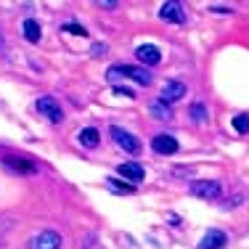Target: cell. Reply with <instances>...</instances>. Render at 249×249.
<instances>
[{
  "instance_id": "obj_24",
  "label": "cell",
  "mask_w": 249,
  "mask_h": 249,
  "mask_svg": "<svg viewBox=\"0 0 249 249\" xmlns=\"http://www.w3.org/2000/svg\"><path fill=\"white\" fill-rule=\"evenodd\" d=\"M0 43H3V37H0Z\"/></svg>"
},
{
  "instance_id": "obj_18",
  "label": "cell",
  "mask_w": 249,
  "mask_h": 249,
  "mask_svg": "<svg viewBox=\"0 0 249 249\" xmlns=\"http://www.w3.org/2000/svg\"><path fill=\"white\" fill-rule=\"evenodd\" d=\"M117 77H122V64H117V67H109V69H106V80H109V82H114Z\"/></svg>"
},
{
  "instance_id": "obj_15",
  "label": "cell",
  "mask_w": 249,
  "mask_h": 249,
  "mask_svg": "<svg viewBox=\"0 0 249 249\" xmlns=\"http://www.w3.org/2000/svg\"><path fill=\"white\" fill-rule=\"evenodd\" d=\"M21 29H24V37L29 40V43H37V40L43 37V32H40V24H37L35 19H27Z\"/></svg>"
},
{
  "instance_id": "obj_11",
  "label": "cell",
  "mask_w": 249,
  "mask_h": 249,
  "mask_svg": "<svg viewBox=\"0 0 249 249\" xmlns=\"http://www.w3.org/2000/svg\"><path fill=\"white\" fill-rule=\"evenodd\" d=\"M225 247V233L223 231H207L204 239H201L199 249H223Z\"/></svg>"
},
{
  "instance_id": "obj_13",
  "label": "cell",
  "mask_w": 249,
  "mask_h": 249,
  "mask_svg": "<svg viewBox=\"0 0 249 249\" xmlns=\"http://www.w3.org/2000/svg\"><path fill=\"white\" fill-rule=\"evenodd\" d=\"M77 138H80V143L85 146V149H96L101 135H98L96 127H85V130H80V135H77Z\"/></svg>"
},
{
  "instance_id": "obj_20",
  "label": "cell",
  "mask_w": 249,
  "mask_h": 249,
  "mask_svg": "<svg viewBox=\"0 0 249 249\" xmlns=\"http://www.w3.org/2000/svg\"><path fill=\"white\" fill-rule=\"evenodd\" d=\"M114 96H122V98H135V93L130 88H114Z\"/></svg>"
},
{
  "instance_id": "obj_8",
  "label": "cell",
  "mask_w": 249,
  "mask_h": 249,
  "mask_svg": "<svg viewBox=\"0 0 249 249\" xmlns=\"http://www.w3.org/2000/svg\"><path fill=\"white\" fill-rule=\"evenodd\" d=\"M183 96H186V85H183L180 80H170V82H164V88H162V101L173 104V101H180Z\"/></svg>"
},
{
  "instance_id": "obj_1",
  "label": "cell",
  "mask_w": 249,
  "mask_h": 249,
  "mask_svg": "<svg viewBox=\"0 0 249 249\" xmlns=\"http://www.w3.org/2000/svg\"><path fill=\"white\" fill-rule=\"evenodd\" d=\"M111 138H114V143L120 146V149L130 151V154H138V151H141V141L135 138L133 133H127V130H122L120 124H111Z\"/></svg>"
},
{
  "instance_id": "obj_9",
  "label": "cell",
  "mask_w": 249,
  "mask_h": 249,
  "mask_svg": "<svg viewBox=\"0 0 249 249\" xmlns=\"http://www.w3.org/2000/svg\"><path fill=\"white\" fill-rule=\"evenodd\" d=\"M122 77H130L138 85H151V74L146 72L143 67H130V64H122Z\"/></svg>"
},
{
  "instance_id": "obj_3",
  "label": "cell",
  "mask_w": 249,
  "mask_h": 249,
  "mask_svg": "<svg viewBox=\"0 0 249 249\" xmlns=\"http://www.w3.org/2000/svg\"><path fill=\"white\" fill-rule=\"evenodd\" d=\"M37 111L40 114H45L51 122H61L64 120V111H61V106H58V101L56 98H51V96H43V98H37Z\"/></svg>"
},
{
  "instance_id": "obj_4",
  "label": "cell",
  "mask_w": 249,
  "mask_h": 249,
  "mask_svg": "<svg viewBox=\"0 0 249 249\" xmlns=\"http://www.w3.org/2000/svg\"><path fill=\"white\" fill-rule=\"evenodd\" d=\"M61 247V236L56 231H43V233L29 239V249H58Z\"/></svg>"
},
{
  "instance_id": "obj_23",
  "label": "cell",
  "mask_w": 249,
  "mask_h": 249,
  "mask_svg": "<svg viewBox=\"0 0 249 249\" xmlns=\"http://www.w3.org/2000/svg\"><path fill=\"white\" fill-rule=\"evenodd\" d=\"M98 5H104V8H117V3H111V0H104V3H98Z\"/></svg>"
},
{
  "instance_id": "obj_10",
  "label": "cell",
  "mask_w": 249,
  "mask_h": 249,
  "mask_svg": "<svg viewBox=\"0 0 249 249\" xmlns=\"http://www.w3.org/2000/svg\"><path fill=\"white\" fill-rule=\"evenodd\" d=\"M120 175L127 178V180H133V183H141L146 178L143 167H141L138 162H124V164H120Z\"/></svg>"
},
{
  "instance_id": "obj_14",
  "label": "cell",
  "mask_w": 249,
  "mask_h": 249,
  "mask_svg": "<svg viewBox=\"0 0 249 249\" xmlns=\"http://www.w3.org/2000/svg\"><path fill=\"white\" fill-rule=\"evenodd\" d=\"M149 109H151V114L157 117V120H173V109H170V104H167V101H162V98L154 101Z\"/></svg>"
},
{
  "instance_id": "obj_2",
  "label": "cell",
  "mask_w": 249,
  "mask_h": 249,
  "mask_svg": "<svg viewBox=\"0 0 249 249\" xmlns=\"http://www.w3.org/2000/svg\"><path fill=\"white\" fill-rule=\"evenodd\" d=\"M159 19L173 21V24H183V21H186V8H183L180 3H175V0H167V3H162V8H159Z\"/></svg>"
},
{
  "instance_id": "obj_12",
  "label": "cell",
  "mask_w": 249,
  "mask_h": 249,
  "mask_svg": "<svg viewBox=\"0 0 249 249\" xmlns=\"http://www.w3.org/2000/svg\"><path fill=\"white\" fill-rule=\"evenodd\" d=\"M3 164L11 167V170H16V173H32L35 170V164L29 162V159H24V157H5Z\"/></svg>"
},
{
  "instance_id": "obj_5",
  "label": "cell",
  "mask_w": 249,
  "mask_h": 249,
  "mask_svg": "<svg viewBox=\"0 0 249 249\" xmlns=\"http://www.w3.org/2000/svg\"><path fill=\"white\" fill-rule=\"evenodd\" d=\"M191 194L199 199H217L220 196V183L217 180H196L191 186Z\"/></svg>"
},
{
  "instance_id": "obj_17",
  "label": "cell",
  "mask_w": 249,
  "mask_h": 249,
  "mask_svg": "<svg viewBox=\"0 0 249 249\" xmlns=\"http://www.w3.org/2000/svg\"><path fill=\"white\" fill-rule=\"evenodd\" d=\"M233 127H236V133H249V114H236Z\"/></svg>"
},
{
  "instance_id": "obj_6",
  "label": "cell",
  "mask_w": 249,
  "mask_h": 249,
  "mask_svg": "<svg viewBox=\"0 0 249 249\" xmlns=\"http://www.w3.org/2000/svg\"><path fill=\"white\" fill-rule=\"evenodd\" d=\"M135 56H138V61H143V64H149V67H157L159 61H162V51L157 48V45H138L135 48Z\"/></svg>"
},
{
  "instance_id": "obj_16",
  "label": "cell",
  "mask_w": 249,
  "mask_h": 249,
  "mask_svg": "<svg viewBox=\"0 0 249 249\" xmlns=\"http://www.w3.org/2000/svg\"><path fill=\"white\" fill-rule=\"evenodd\" d=\"M188 114H191V120H194V122H199V124H201V122L207 120V106H204V104H194L191 109H188Z\"/></svg>"
},
{
  "instance_id": "obj_22",
  "label": "cell",
  "mask_w": 249,
  "mask_h": 249,
  "mask_svg": "<svg viewBox=\"0 0 249 249\" xmlns=\"http://www.w3.org/2000/svg\"><path fill=\"white\" fill-rule=\"evenodd\" d=\"M8 220H5V217H0V239H3V236H5V231H8Z\"/></svg>"
},
{
  "instance_id": "obj_21",
  "label": "cell",
  "mask_w": 249,
  "mask_h": 249,
  "mask_svg": "<svg viewBox=\"0 0 249 249\" xmlns=\"http://www.w3.org/2000/svg\"><path fill=\"white\" fill-rule=\"evenodd\" d=\"M104 53H106V45H104V43H96V45H93V56H104Z\"/></svg>"
},
{
  "instance_id": "obj_7",
  "label": "cell",
  "mask_w": 249,
  "mask_h": 249,
  "mask_svg": "<svg viewBox=\"0 0 249 249\" xmlns=\"http://www.w3.org/2000/svg\"><path fill=\"white\" fill-rule=\"evenodd\" d=\"M151 149L157 154H175L178 151V141L173 138V135H167V133H159V135H154Z\"/></svg>"
},
{
  "instance_id": "obj_19",
  "label": "cell",
  "mask_w": 249,
  "mask_h": 249,
  "mask_svg": "<svg viewBox=\"0 0 249 249\" xmlns=\"http://www.w3.org/2000/svg\"><path fill=\"white\" fill-rule=\"evenodd\" d=\"M64 32H72V35H80V37H85V29L82 27H77V24H64Z\"/></svg>"
}]
</instances>
